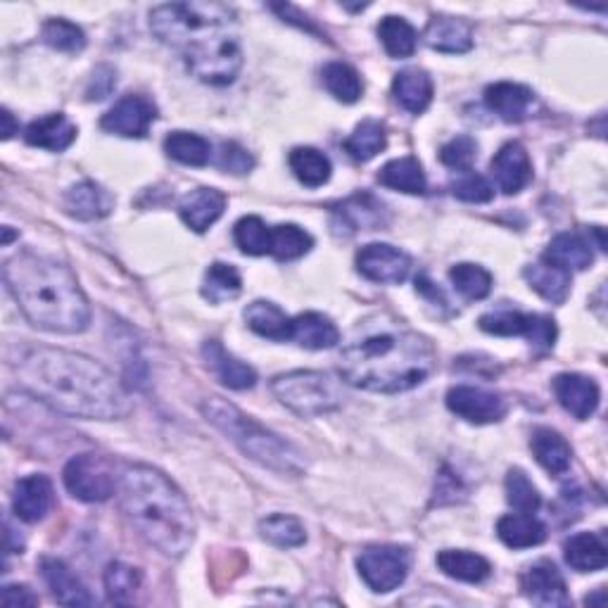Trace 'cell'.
I'll return each mask as SVG.
<instances>
[{"label":"cell","instance_id":"1","mask_svg":"<svg viewBox=\"0 0 608 608\" xmlns=\"http://www.w3.org/2000/svg\"><path fill=\"white\" fill-rule=\"evenodd\" d=\"M20 381L60 413L90 421L124 419L132 405L124 385L86 355L58 347H34L20 359Z\"/></svg>","mask_w":608,"mask_h":608},{"label":"cell","instance_id":"32","mask_svg":"<svg viewBox=\"0 0 608 608\" xmlns=\"http://www.w3.org/2000/svg\"><path fill=\"white\" fill-rule=\"evenodd\" d=\"M437 568L447 578L459 580V582H471L477 585L493 573V566L485 559V556L466 549H445L437 554Z\"/></svg>","mask_w":608,"mask_h":608},{"label":"cell","instance_id":"3","mask_svg":"<svg viewBox=\"0 0 608 608\" xmlns=\"http://www.w3.org/2000/svg\"><path fill=\"white\" fill-rule=\"evenodd\" d=\"M120 499L128 523L160 554L178 559L196 537V519L184 493L152 466H132L120 475Z\"/></svg>","mask_w":608,"mask_h":608},{"label":"cell","instance_id":"6","mask_svg":"<svg viewBox=\"0 0 608 608\" xmlns=\"http://www.w3.org/2000/svg\"><path fill=\"white\" fill-rule=\"evenodd\" d=\"M236 27V12L224 3H166L150 12V32L162 44L178 48L181 53L207 38L226 34Z\"/></svg>","mask_w":608,"mask_h":608},{"label":"cell","instance_id":"26","mask_svg":"<svg viewBox=\"0 0 608 608\" xmlns=\"http://www.w3.org/2000/svg\"><path fill=\"white\" fill-rule=\"evenodd\" d=\"M76 126L70 122V116L64 114H46L41 120H34L27 132H24V140L34 148H44L50 152H62L67 150L76 140Z\"/></svg>","mask_w":608,"mask_h":608},{"label":"cell","instance_id":"46","mask_svg":"<svg viewBox=\"0 0 608 608\" xmlns=\"http://www.w3.org/2000/svg\"><path fill=\"white\" fill-rule=\"evenodd\" d=\"M233 240L245 255L262 257L271 252V228L260 216H243L233 228Z\"/></svg>","mask_w":608,"mask_h":608},{"label":"cell","instance_id":"10","mask_svg":"<svg viewBox=\"0 0 608 608\" xmlns=\"http://www.w3.org/2000/svg\"><path fill=\"white\" fill-rule=\"evenodd\" d=\"M411 556L405 547L395 545H373L357 556V571L367 587L387 594L397 590L409 575Z\"/></svg>","mask_w":608,"mask_h":608},{"label":"cell","instance_id":"53","mask_svg":"<svg viewBox=\"0 0 608 608\" xmlns=\"http://www.w3.org/2000/svg\"><path fill=\"white\" fill-rule=\"evenodd\" d=\"M0 604L5 608H27L36 606L38 597L27 585H5L3 592H0Z\"/></svg>","mask_w":608,"mask_h":608},{"label":"cell","instance_id":"47","mask_svg":"<svg viewBox=\"0 0 608 608\" xmlns=\"http://www.w3.org/2000/svg\"><path fill=\"white\" fill-rule=\"evenodd\" d=\"M140 582H144V575H140L138 568L120 563V561H114V563L108 566L106 590H108L112 601H116V604L132 601L134 594L140 587Z\"/></svg>","mask_w":608,"mask_h":608},{"label":"cell","instance_id":"13","mask_svg":"<svg viewBox=\"0 0 608 608\" xmlns=\"http://www.w3.org/2000/svg\"><path fill=\"white\" fill-rule=\"evenodd\" d=\"M158 120V106L146 96H124L120 102H114V108L100 120V126L108 134H116L124 138H144L152 122Z\"/></svg>","mask_w":608,"mask_h":608},{"label":"cell","instance_id":"28","mask_svg":"<svg viewBox=\"0 0 608 608\" xmlns=\"http://www.w3.org/2000/svg\"><path fill=\"white\" fill-rule=\"evenodd\" d=\"M245 321L250 331L262 335L266 340L286 343L293 338V319L283 309L269 300H255L245 309Z\"/></svg>","mask_w":608,"mask_h":608},{"label":"cell","instance_id":"12","mask_svg":"<svg viewBox=\"0 0 608 608\" xmlns=\"http://www.w3.org/2000/svg\"><path fill=\"white\" fill-rule=\"evenodd\" d=\"M357 271L381 286H399L411 274V257L387 243H369L357 252Z\"/></svg>","mask_w":608,"mask_h":608},{"label":"cell","instance_id":"33","mask_svg":"<svg viewBox=\"0 0 608 608\" xmlns=\"http://www.w3.org/2000/svg\"><path fill=\"white\" fill-rule=\"evenodd\" d=\"M305 349H331L340 343V331L335 323L319 312H307L293 319V338Z\"/></svg>","mask_w":608,"mask_h":608},{"label":"cell","instance_id":"4","mask_svg":"<svg viewBox=\"0 0 608 608\" xmlns=\"http://www.w3.org/2000/svg\"><path fill=\"white\" fill-rule=\"evenodd\" d=\"M435 361V347L425 335L381 333L343 349L340 376L359 390L397 395L429 381Z\"/></svg>","mask_w":608,"mask_h":608},{"label":"cell","instance_id":"56","mask_svg":"<svg viewBox=\"0 0 608 608\" xmlns=\"http://www.w3.org/2000/svg\"><path fill=\"white\" fill-rule=\"evenodd\" d=\"M10 240H12V231H10V226H8V228H5V240H3V243L8 245Z\"/></svg>","mask_w":608,"mask_h":608},{"label":"cell","instance_id":"36","mask_svg":"<svg viewBox=\"0 0 608 608\" xmlns=\"http://www.w3.org/2000/svg\"><path fill=\"white\" fill-rule=\"evenodd\" d=\"M288 164L297 181L305 184L307 188H319L323 184H328L333 172L331 160L317 148H295L290 152Z\"/></svg>","mask_w":608,"mask_h":608},{"label":"cell","instance_id":"38","mask_svg":"<svg viewBox=\"0 0 608 608\" xmlns=\"http://www.w3.org/2000/svg\"><path fill=\"white\" fill-rule=\"evenodd\" d=\"M379 38L385 48V53L395 60L411 58L419 44L417 29H413L405 17H395V15H387L381 20Z\"/></svg>","mask_w":608,"mask_h":608},{"label":"cell","instance_id":"45","mask_svg":"<svg viewBox=\"0 0 608 608\" xmlns=\"http://www.w3.org/2000/svg\"><path fill=\"white\" fill-rule=\"evenodd\" d=\"M385 207L381 200H376L373 196H369V193H364V196H355V198H349L343 207H340V216L345 219V222L352 226L355 231H373V228H379L385 219Z\"/></svg>","mask_w":608,"mask_h":608},{"label":"cell","instance_id":"16","mask_svg":"<svg viewBox=\"0 0 608 608\" xmlns=\"http://www.w3.org/2000/svg\"><path fill=\"white\" fill-rule=\"evenodd\" d=\"M551 385L559 405L578 421H587L599 409L601 393L592 379L580 376V373H561Z\"/></svg>","mask_w":608,"mask_h":608},{"label":"cell","instance_id":"9","mask_svg":"<svg viewBox=\"0 0 608 608\" xmlns=\"http://www.w3.org/2000/svg\"><path fill=\"white\" fill-rule=\"evenodd\" d=\"M62 481L74 499L86 504L108 501L120 489L114 463L100 455H79L70 459L62 471Z\"/></svg>","mask_w":608,"mask_h":608},{"label":"cell","instance_id":"18","mask_svg":"<svg viewBox=\"0 0 608 608\" xmlns=\"http://www.w3.org/2000/svg\"><path fill=\"white\" fill-rule=\"evenodd\" d=\"M521 587L525 597L539 606H566L571 601L568 599V587L561 571L547 559L528 568L521 578Z\"/></svg>","mask_w":608,"mask_h":608},{"label":"cell","instance_id":"11","mask_svg":"<svg viewBox=\"0 0 608 608\" xmlns=\"http://www.w3.org/2000/svg\"><path fill=\"white\" fill-rule=\"evenodd\" d=\"M481 328L499 338H528L530 345L539 349H551L556 343V323L542 314L523 312H493L481 317Z\"/></svg>","mask_w":608,"mask_h":608},{"label":"cell","instance_id":"50","mask_svg":"<svg viewBox=\"0 0 608 608\" xmlns=\"http://www.w3.org/2000/svg\"><path fill=\"white\" fill-rule=\"evenodd\" d=\"M477 158V144L471 136H457L439 150V162L455 172H471Z\"/></svg>","mask_w":608,"mask_h":608},{"label":"cell","instance_id":"23","mask_svg":"<svg viewBox=\"0 0 608 608\" xmlns=\"http://www.w3.org/2000/svg\"><path fill=\"white\" fill-rule=\"evenodd\" d=\"M64 210L70 216L82 219V222H96V219L108 216L114 210V198L96 181H82V184L64 193Z\"/></svg>","mask_w":608,"mask_h":608},{"label":"cell","instance_id":"17","mask_svg":"<svg viewBox=\"0 0 608 608\" xmlns=\"http://www.w3.org/2000/svg\"><path fill=\"white\" fill-rule=\"evenodd\" d=\"M53 507V483L48 475L34 473L22 477L12 493V511L24 523L44 521Z\"/></svg>","mask_w":608,"mask_h":608},{"label":"cell","instance_id":"30","mask_svg":"<svg viewBox=\"0 0 608 608\" xmlns=\"http://www.w3.org/2000/svg\"><path fill=\"white\" fill-rule=\"evenodd\" d=\"M433 79L429 72L423 70H405L395 76L393 82V96L399 102V108H405L411 114H421L429 110L433 102Z\"/></svg>","mask_w":608,"mask_h":608},{"label":"cell","instance_id":"44","mask_svg":"<svg viewBox=\"0 0 608 608\" xmlns=\"http://www.w3.org/2000/svg\"><path fill=\"white\" fill-rule=\"evenodd\" d=\"M449 281L451 286L461 293L466 300H485L493 290V274L481 264H457L449 269Z\"/></svg>","mask_w":608,"mask_h":608},{"label":"cell","instance_id":"19","mask_svg":"<svg viewBox=\"0 0 608 608\" xmlns=\"http://www.w3.org/2000/svg\"><path fill=\"white\" fill-rule=\"evenodd\" d=\"M202 357L207 369L222 381V385L231 387V390H250V387H255L257 371L250 364H245V361L233 357L231 352H226L222 343L207 340L202 345Z\"/></svg>","mask_w":608,"mask_h":608},{"label":"cell","instance_id":"40","mask_svg":"<svg viewBox=\"0 0 608 608\" xmlns=\"http://www.w3.org/2000/svg\"><path fill=\"white\" fill-rule=\"evenodd\" d=\"M243 290V281L236 266L214 262L210 269L204 271L202 281V295L204 300H210L212 305H222L228 300H236Z\"/></svg>","mask_w":608,"mask_h":608},{"label":"cell","instance_id":"24","mask_svg":"<svg viewBox=\"0 0 608 608\" xmlns=\"http://www.w3.org/2000/svg\"><path fill=\"white\" fill-rule=\"evenodd\" d=\"M423 41L437 53H469L473 48V29L459 17H433L423 32Z\"/></svg>","mask_w":608,"mask_h":608},{"label":"cell","instance_id":"37","mask_svg":"<svg viewBox=\"0 0 608 608\" xmlns=\"http://www.w3.org/2000/svg\"><path fill=\"white\" fill-rule=\"evenodd\" d=\"M321 76L328 94L335 100L347 102V106H352V102H357L361 96H364V82H361V76L352 64L328 62L326 67H323Z\"/></svg>","mask_w":608,"mask_h":608},{"label":"cell","instance_id":"27","mask_svg":"<svg viewBox=\"0 0 608 608\" xmlns=\"http://www.w3.org/2000/svg\"><path fill=\"white\" fill-rule=\"evenodd\" d=\"M566 563L578 573L604 571L608 563V545L599 533H578L563 545Z\"/></svg>","mask_w":608,"mask_h":608},{"label":"cell","instance_id":"14","mask_svg":"<svg viewBox=\"0 0 608 608\" xmlns=\"http://www.w3.org/2000/svg\"><path fill=\"white\" fill-rule=\"evenodd\" d=\"M447 407L451 413L469 423H497L507 417V402L497 393L473 385H457L447 393Z\"/></svg>","mask_w":608,"mask_h":608},{"label":"cell","instance_id":"35","mask_svg":"<svg viewBox=\"0 0 608 608\" xmlns=\"http://www.w3.org/2000/svg\"><path fill=\"white\" fill-rule=\"evenodd\" d=\"M523 276L530 283V288L554 305L566 302L568 293H571V274L563 269H556V266L547 264L545 260L525 266Z\"/></svg>","mask_w":608,"mask_h":608},{"label":"cell","instance_id":"29","mask_svg":"<svg viewBox=\"0 0 608 608\" xmlns=\"http://www.w3.org/2000/svg\"><path fill=\"white\" fill-rule=\"evenodd\" d=\"M530 449H533L542 469L551 475H563L571 469L573 451L561 433L551 429H535L533 435H530Z\"/></svg>","mask_w":608,"mask_h":608},{"label":"cell","instance_id":"25","mask_svg":"<svg viewBox=\"0 0 608 608\" xmlns=\"http://www.w3.org/2000/svg\"><path fill=\"white\" fill-rule=\"evenodd\" d=\"M542 260L556 269L568 271V274H571V271H585L594 262L590 236L585 238L580 236V233H559V236L549 243Z\"/></svg>","mask_w":608,"mask_h":608},{"label":"cell","instance_id":"20","mask_svg":"<svg viewBox=\"0 0 608 608\" xmlns=\"http://www.w3.org/2000/svg\"><path fill=\"white\" fill-rule=\"evenodd\" d=\"M41 575L46 580L48 590L53 592L58 604H64V606H94L96 604L84 582L79 580V575H76L62 559H53V556H46V559H41Z\"/></svg>","mask_w":608,"mask_h":608},{"label":"cell","instance_id":"42","mask_svg":"<svg viewBox=\"0 0 608 608\" xmlns=\"http://www.w3.org/2000/svg\"><path fill=\"white\" fill-rule=\"evenodd\" d=\"M314 238L309 233L295 224H281L271 228V252L278 262H293L300 260L309 250H312Z\"/></svg>","mask_w":608,"mask_h":608},{"label":"cell","instance_id":"21","mask_svg":"<svg viewBox=\"0 0 608 608\" xmlns=\"http://www.w3.org/2000/svg\"><path fill=\"white\" fill-rule=\"evenodd\" d=\"M224 210H226V196L216 188H196L178 202L181 219H184V224L196 233H204L212 224H216Z\"/></svg>","mask_w":608,"mask_h":608},{"label":"cell","instance_id":"51","mask_svg":"<svg viewBox=\"0 0 608 608\" xmlns=\"http://www.w3.org/2000/svg\"><path fill=\"white\" fill-rule=\"evenodd\" d=\"M451 193H455V198L463 200V202H489L495 198V188L489 181L481 174H473V172H466L455 186H451Z\"/></svg>","mask_w":608,"mask_h":608},{"label":"cell","instance_id":"39","mask_svg":"<svg viewBox=\"0 0 608 608\" xmlns=\"http://www.w3.org/2000/svg\"><path fill=\"white\" fill-rule=\"evenodd\" d=\"M164 152L172 160L186 164V166H204L212 160V146L210 140L190 134V132H174L164 138Z\"/></svg>","mask_w":608,"mask_h":608},{"label":"cell","instance_id":"48","mask_svg":"<svg viewBox=\"0 0 608 608\" xmlns=\"http://www.w3.org/2000/svg\"><path fill=\"white\" fill-rule=\"evenodd\" d=\"M44 41L55 48L62 50V53H82L86 48V34L82 27H76L74 22L67 20H48L44 24Z\"/></svg>","mask_w":608,"mask_h":608},{"label":"cell","instance_id":"54","mask_svg":"<svg viewBox=\"0 0 608 608\" xmlns=\"http://www.w3.org/2000/svg\"><path fill=\"white\" fill-rule=\"evenodd\" d=\"M112 88H114V72L110 67H98L94 72V79L88 84L86 96L88 100H102L110 96Z\"/></svg>","mask_w":608,"mask_h":608},{"label":"cell","instance_id":"8","mask_svg":"<svg viewBox=\"0 0 608 608\" xmlns=\"http://www.w3.org/2000/svg\"><path fill=\"white\" fill-rule=\"evenodd\" d=\"M184 62L196 79L212 86H226L236 82L243 67V50L233 32H226L184 50Z\"/></svg>","mask_w":608,"mask_h":608},{"label":"cell","instance_id":"22","mask_svg":"<svg viewBox=\"0 0 608 608\" xmlns=\"http://www.w3.org/2000/svg\"><path fill=\"white\" fill-rule=\"evenodd\" d=\"M485 102L499 120L509 124H519L530 114L535 102V94L528 86L513 82H499L485 88Z\"/></svg>","mask_w":608,"mask_h":608},{"label":"cell","instance_id":"34","mask_svg":"<svg viewBox=\"0 0 608 608\" xmlns=\"http://www.w3.org/2000/svg\"><path fill=\"white\" fill-rule=\"evenodd\" d=\"M379 184L397 193H407V196H421V193H425V186H429L421 162L411 158V154L387 162L379 172Z\"/></svg>","mask_w":608,"mask_h":608},{"label":"cell","instance_id":"2","mask_svg":"<svg viewBox=\"0 0 608 608\" xmlns=\"http://www.w3.org/2000/svg\"><path fill=\"white\" fill-rule=\"evenodd\" d=\"M3 278L36 328L62 335L86 331L90 307L70 266L50 257L17 255L5 262Z\"/></svg>","mask_w":608,"mask_h":608},{"label":"cell","instance_id":"41","mask_svg":"<svg viewBox=\"0 0 608 608\" xmlns=\"http://www.w3.org/2000/svg\"><path fill=\"white\" fill-rule=\"evenodd\" d=\"M387 146V134L385 126L376 120L361 122L349 138L345 140V150L349 152V158L357 162H369L376 158L379 152H383Z\"/></svg>","mask_w":608,"mask_h":608},{"label":"cell","instance_id":"49","mask_svg":"<svg viewBox=\"0 0 608 608\" xmlns=\"http://www.w3.org/2000/svg\"><path fill=\"white\" fill-rule=\"evenodd\" d=\"M507 501L519 513H535L542 507L539 489L521 469H511L507 475Z\"/></svg>","mask_w":608,"mask_h":608},{"label":"cell","instance_id":"43","mask_svg":"<svg viewBox=\"0 0 608 608\" xmlns=\"http://www.w3.org/2000/svg\"><path fill=\"white\" fill-rule=\"evenodd\" d=\"M260 535L271 542V545L283 547V549H293V547H302L307 542V530L300 523V519L288 513H274L266 516V519L260 521Z\"/></svg>","mask_w":608,"mask_h":608},{"label":"cell","instance_id":"52","mask_svg":"<svg viewBox=\"0 0 608 608\" xmlns=\"http://www.w3.org/2000/svg\"><path fill=\"white\" fill-rule=\"evenodd\" d=\"M214 162L219 170L231 172V174H248L255 166L252 154L245 148H240L238 144H222Z\"/></svg>","mask_w":608,"mask_h":608},{"label":"cell","instance_id":"55","mask_svg":"<svg viewBox=\"0 0 608 608\" xmlns=\"http://www.w3.org/2000/svg\"><path fill=\"white\" fill-rule=\"evenodd\" d=\"M0 120H3V138L5 140L17 134V124H15V120H12L10 110H3V114H0Z\"/></svg>","mask_w":608,"mask_h":608},{"label":"cell","instance_id":"5","mask_svg":"<svg viewBox=\"0 0 608 608\" xmlns=\"http://www.w3.org/2000/svg\"><path fill=\"white\" fill-rule=\"evenodd\" d=\"M200 409L204 419L222 431L245 457L283 475H300L305 471L307 463L302 455L288 439H281L276 433L266 431L262 423L243 413L236 405L222 397H207Z\"/></svg>","mask_w":608,"mask_h":608},{"label":"cell","instance_id":"7","mask_svg":"<svg viewBox=\"0 0 608 608\" xmlns=\"http://www.w3.org/2000/svg\"><path fill=\"white\" fill-rule=\"evenodd\" d=\"M271 393L278 402L302 419L323 417L343 407V385L323 371H290L281 373L271 383Z\"/></svg>","mask_w":608,"mask_h":608},{"label":"cell","instance_id":"31","mask_svg":"<svg viewBox=\"0 0 608 608\" xmlns=\"http://www.w3.org/2000/svg\"><path fill=\"white\" fill-rule=\"evenodd\" d=\"M497 535L511 549H530L547 539V528L533 513H509L499 519Z\"/></svg>","mask_w":608,"mask_h":608},{"label":"cell","instance_id":"15","mask_svg":"<svg viewBox=\"0 0 608 608\" xmlns=\"http://www.w3.org/2000/svg\"><path fill=\"white\" fill-rule=\"evenodd\" d=\"M489 172L504 196H516L533 181V162L519 140H511V144L501 146L489 162Z\"/></svg>","mask_w":608,"mask_h":608}]
</instances>
